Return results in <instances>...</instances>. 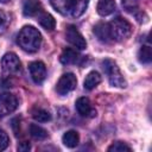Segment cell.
<instances>
[{"mask_svg": "<svg viewBox=\"0 0 152 152\" xmlns=\"http://www.w3.org/2000/svg\"><path fill=\"white\" fill-rule=\"evenodd\" d=\"M38 23L40 24V26H43L45 30H53L56 26V20L53 19V17L49 13H42L38 17Z\"/></svg>", "mask_w": 152, "mask_h": 152, "instance_id": "cell-17", "label": "cell"}, {"mask_svg": "<svg viewBox=\"0 0 152 152\" xmlns=\"http://www.w3.org/2000/svg\"><path fill=\"white\" fill-rule=\"evenodd\" d=\"M28 70H30V75L33 80L34 83L40 84L45 77H46V68L45 64L40 61H36V62H31L28 64Z\"/></svg>", "mask_w": 152, "mask_h": 152, "instance_id": "cell-9", "label": "cell"}, {"mask_svg": "<svg viewBox=\"0 0 152 152\" xmlns=\"http://www.w3.org/2000/svg\"><path fill=\"white\" fill-rule=\"evenodd\" d=\"M94 34L97 37V39L102 43H110L112 36H110V31H109V25L107 23H99L94 26L93 30Z\"/></svg>", "mask_w": 152, "mask_h": 152, "instance_id": "cell-11", "label": "cell"}, {"mask_svg": "<svg viewBox=\"0 0 152 152\" xmlns=\"http://www.w3.org/2000/svg\"><path fill=\"white\" fill-rule=\"evenodd\" d=\"M30 148H31V145L27 141H23L18 145V151H20V152H27Z\"/></svg>", "mask_w": 152, "mask_h": 152, "instance_id": "cell-25", "label": "cell"}, {"mask_svg": "<svg viewBox=\"0 0 152 152\" xmlns=\"http://www.w3.org/2000/svg\"><path fill=\"white\" fill-rule=\"evenodd\" d=\"M115 10V0H99L97 12L100 15H109Z\"/></svg>", "mask_w": 152, "mask_h": 152, "instance_id": "cell-14", "label": "cell"}, {"mask_svg": "<svg viewBox=\"0 0 152 152\" xmlns=\"http://www.w3.org/2000/svg\"><path fill=\"white\" fill-rule=\"evenodd\" d=\"M18 107V100L13 94L4 93L0 95V118L13 113Z\"/></svg>", "mask_w": 152, "mask_h": 152, "instance_id": "cell-7", "label": "cell"}, {"mask_svg": "<svg viewBox=\"0 0 152 152\" xmlns=\"http://www.w3.org/2000/svg\"><path fill=\"white\" fill-rule=\"evenodd\" d=\"M8 24H10V19H8L7 14L2 10H0V34L7 30Z\"/></svg>", "mask_w": 152, "mask_h": 152, "instance_id": "cell-22", "label": "cell"}, {"mask_svg": "<svg viewBox=\"0 0 152 152\" xmlns=\"http://www.w3.org/2000/svg\"><path fill=\"white\" fill-rule=\"evenodd\" d=\"M42 12V4L39 0H25L23 5V13L26 17H34Z\"/></svg>", "mask_w": 152, "mask_h": 152, "instance_id": "cell-12", "label": "cell"}, {"mask_svg": "<svg viewBox=\"0 0 152 152\" xmlns=\"http://www.w3.org/2000/svg\"><path fill=\"white\" fill-rule=\"evenodd\" d=\"M32 118L38 122H48L51 120V114L44 108H34L32 110Z\"/></svg>", "mask_w": 152, "mask_h": 152, "instance_id": "cell-18", "label": "cell"}, {"mask_svg": "<svg viewBox=\"0 0 152 152\" xmlns=\"http://www.w3.org/2000/svg\"><path fill=\"white\" fill-rule=\"evenodd\" d=\"M108 151H109V152H129V151H131V147H129L126 142L115 141V142H113V144L108 147Z\"/></svg>", "mask_w": 152, "mask_h": 152, "instance_id": "cell-21", "label": "cell"}, {"mask_svg": "<svg viewBox=\"0 0 152 152\" xmlns=\"http://www.w3.org/2000/svg\"><path fill=\"white\" fill-rule=\"evenodd\" d=\"M18 44L26 52H36L42 44V34L33 26H24L18 34Z\"/></svg>", "mask_w": 152, "mask_h": 152, "instance_id": "cell-1", "label": "cell"}, {"mask_svg": "<svg viewBox=\"0 0 152 152\" xmlns=\"http://www.w3.org/2000/svg\"><path fill=\"white\" fill-rule=\"evenodd\" d=\"M2 71L6 75H15L21 70V63L18 56L13 52H7L1 59Z\"/></svg>", "mask_w": 152, "mask_h": 152, "instance_id": "cell-5", "label": "cell"}, {"mask_svg": "<svg viewBox=\"0 0 152 152\" xmlns=\"http://www.w3.org/2000/svg\"><path fill=\"white\" fill-rule=\"evenodd\" d=\"M8 1H10V0H0L1 4H6V2H8Z\"/></svg>", "mask_w": 152, "mask_h": 152, "instance_id": "cell-27", "label": "cell"}, {"mask_svg": "<svg viewBox=\"0 0 152 152\" xmlns=\"http://www.w3.org/2000/svg\"><path fill=\"white\" fill-rule=\"evenodd\" d=\"M56 11L65 17L81 15L88 5V0H50Z\"/></svg>", "mask_w": 152, "mask_h": 152, "instance_id": "cell-2", "label": "cell"}, {"mask_svg": "<svg viewBox=\"0 0 152 152\" xmlns=\"http://www.w3.org/2000/svg\"><path fill=\"white\" fill-rule=\"evenodd\" d=\"M109 31L113 40L121 42L127 39L132 34V25L124 18H115L109 24Z\"/></svg>", "mask_w": 152, "mask_h": 152, "instance_id": "cell-3", "label": "cell"}, {"mask_svg": "<svg viewBox=\"0 0 152 152\" xmlns=\"http://www.w3.org/2000/svg\"><path fill=\"white\" fill-rule=\"evenodd\" d=\"M62 141L63 144L69 147V148H74L78 145V141H80V135L76 131H68L63 134L62 137Z\"/></svg>", "mask_w": 152, "mask_h": 152, "instance_id": "cell-15", "label": "cell"}, {"mask_svg": "<svg viewBox=\"0 0 152 152\" xmlns=\"http://www.w3.org/2000/svg\"><path fill=\"white\" fill-rule=\"evenodd\" d=\"M65 37H66V40H68L71 45H74L76 49L83 50V49L87 48L86 39L83 38V36L78 32V30H77L74 25H70V26L66 27Z\"/></svg>", "mask_w": 152, "mask_h": 152, "instance_id": "cell-8", "label": "cell"}, {"mask_svg": "<svg viewBox=\"0 0 152 152\" xmlns=\"http://www.w3.org/2000/svg\"><path fill=\"white\" fill-rule=\"evenodd\" d=\"M102 68L108 76V81H109L110 86L116 87V88H125L126 87V80L124 78L119 66L116 65V63L114 61L104 59L102 62Z\"/></svg>", "mask_w": 152, "mask_h": 152, "instance_id": "cell-4", "label": "cell"}, {"mask_svg": "<svg viewBox=\"0 0 152 152\" xmlns=\"http://www.w3.org/2000/svg\"><path fill=\"white\" fill-rule=\"evenodd\" d=\"M121 2L127 11H134L139 4V0H121Z\"/></svg>", "mask_w": 152, "mask_h": 152, "instance_id": "cell-24", "label": "cell"}, {"mask_svg": "<svg viewBox=\"0 0 152 152\" xmlns=\"http://www.w3.org/2000/svg\"><path fill=\"white\" fill-rule=\"evenodd\" d=\"M12 127H13V131H14L15 135H18L19 131H20V128H19V119H13L12 120Z\"/></svg>", "mask_w": 152, "mask_h": 152, "instance_id": "cell-26", "label": "cell"}, {"mask_svg": "<svg viewBox=\"0 0 152 152\" xmlns=\"http://www.w3.org/2000/svg\"><path fill=\"white\" fill-rule=\"evenodd\" d=\"M77 86V78L74 74L66 72L61 76L56 84V91L59 95H66L70 91H72Z\"/></svg>", "mask_w": 152, "mask_h": 152, "instance_id": "cell-6", "label": "cell"}, {"mask_svg": "<svg viewBox=\"0 0 152 152\" xmlns=\"http://www.w3.org/2000/svg\"><path fill=\"white\" fill-rule=\"evenodd\" d=\"M76 110L81 116H86V118H93L96 115V110L93 108L89 99L87 97H80L77 99L76 103H75Z\"/></svg>", "mask_w": 152, "mask_h": 152, "instance_id": "cell-10", "label": "cell"}, {"mask_svg": "<svg viewBox=\"0 0 152 152\" xmlns=\"http://www.w3.org/2000/svg\"><path fill=\"white\" fill-rule=\"evenodd\" d=\"M10 144V138L7 135V133L2 129H0V151H4L5 148H7Z\"/></svg>", "mask_w": 152, "mask_h": 152, "instance_id": "cell-23", "label": "cell"}, {"mask_svg": "<svg viewBox=\"0 0 152 152\" xmlns=\"http://www.w3.org/2000/svg\"><path fill=\"white\" fill-rule=\"evenodd\" d=\"M100 82H101V75L97 71H90L86 76V80L83 82V86H84V89L93 90Z\"/></svg>", "mask_w": 152, "mask_h": 152, "instance_id": "cell-16", "label": "cell"}, {"mask_svg": "<svg viewBox=\"0 0 152 152\" xmlns=\"http://www.w3.org/2000/svg\"><path fill=\"white\" fill-rule=\"evenodd\" d=\"M30 134H31V137H32L33 139H36V140H44V139L48 138V132H46V129H44L43 127H40V126H38V125H34V124H32V125L30 126Z\"/></svg>", "mask_w": 152, "mask_h": 152, "instance_id": "cell-19", "label": "cell"}, {"mask_svg": "<svg viewBox=\"0 0 152 152\" xmlns=\"http://www.w3.org/2000/svg\"><path fill=\"white\" fill-rule=\"evenodd\" d=\"M138 58L144 64H148L151 62V59H152V52H151L150 45H142L141 46V49L139 50V53H138Z\"/></svg>", "mask_w": 152, "mask_h": 152, "instance_id": "cell-20", "label": "cell"}, {"mask_svg": "<svg viewBox=\"0 0 152 152\" xmlns=\"http://www.w3.org/2000/svg\"><path fill=\"white\" fill-rule=\"evenodd\" d=\"M80 58L81 57H80V55H78V52L76 50L68 48L62 52L59 59H61V62L63 64H76V63H78Z\"/></svg>", "mask_w": 152, "mask_h": 152, "instance_id": "cell-13", "label": "cell"}]
</instances>
